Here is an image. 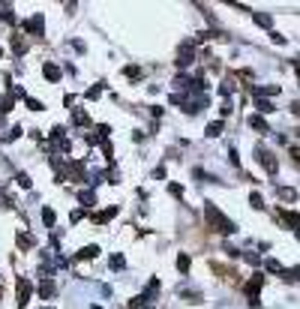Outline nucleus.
Segmentation results:
<instances>
[{
    "instance_id": "obj_1",
    "label": "nucleus",
    "mask_w": 300,
    "mask_h": 309,
    "mask_svg": "<svg viewBox=\"0 0 300 309\" xmlns=\"http://www.w3.org/2000/svg\"><path fill=\"white\" fill-rule=\"evenodd\" d=\"M204 213H207V219H210V225L219 228L222 234H234V231H237V225H234L231 219H225V216H222V210L216 207L213 201H207V204H204Z\"/></svg>"
},
{
    "instance_id": "obj_2",
    "label": "nucleus",
    "mask_w": 300,
    "mask_h": 309,
    "mask_svg": "<svg viewBox=\"0 0 300 309\" xmlns=\"http://www.w3.org/2000/svg\"><path fill=\"white\" fill-rule=\"evenodd\" d=\"M255 159H258L264 168H267V174H270V177H276V171H279L276 156H273V153H270L267 147H264V144H258V147H255Z\"/></svg>"
},
{
    "instance_id": "obj_3",
    "label": "nucleus",
    "mask_w": 300,
    "mask_h": 309,
    "mask_svg": "<svg viewBox=\"0 0 300 309\" xmlns=\"http://www.w3.org/2000/svg\"><path fill=\"white\" fill-rule=\"evenodd\" d=\"M192 60H195V45H192V42H183V45H180V54H177V60H174V63H177V69H186Z\"/></svg>"
},
{
    "instance_id": "obj_4",
    "label": "nucleus",
    "mask_w": 300,
    "mask_h": 309,
    "mask_svg": "<svg viewBox=\"0 0 300 309\" xmlns=\"http://www.w3.org/2000/svg\"><path fill=\"white\" fill-rule=\"evenodd\" d=\"M21 27H24V30H30L33 36H42V33H45V18H42V15H33V18L21 21Z\"/></svg>"
},
{
    "instance_id": "obj_5",
    "label": "nucleus",
    "mask_w": 300,
    "mask_h": 309,
    "mask_svg": "<svg viewBox=\"0 0 300 309\" xmlns=\"http://www.w3.org/2000/svg\"><path fill=\"white\" fill-rule=\"evenodd\" d=\"M261 282H264V273L258 270V273H255V276H252L249 282H246V285H243V291H246V294H249V297H252V303H255V306H258V300H255V294H258V288H261Z\"/></svg>"
},
{
    "instance_id": "obj_6",
    "label": "nucleus",
    "mask_w": 300,
    "mask_h": 309,
    "mask_svg": "<svg viewBox=\"0 0 300 309\" xmlns=\"http://www.w3.org/2000/svg\"><path fill=\"white\" fill-rule=\"evenodd\" d=\"M30 294H33V285H30L27 279H18V306H21V309L27 306V300H30Z\"/></svg>"
},
{
    "instance_id": "obj_7",
    "label": "nucleus",
    "mask_w": 300,
    "mask_h": 309,
    "mask_svg": "<svg viewBox=\"0 0 300 309\" xmlns=\"http://www.w3.org/2000/svg\"><path fill=\"white\" fill-rule=\"evenodd\" d=\"M42 72H45V78H48L51 84H57V81H60V75H63L57 63H45V66H42Z\"/></svg>"
},
{
    "instance_id": "obj_8",
    "label": "nucleus",
    "mask_w": 300,
    "mask_h": 309,
    "mask_svg": "<svg viewBox=\"0 0 300 309\" xmlns=\"http://www.w3.org/2000/svg\"><path fill=\"white\" fill-rule=\"evenodd\" d=\"M78 204H81V207H93V204H96V192L93 189H81L78 192Z\"/></svg>"
},
{
    "instance_id": "obj_9",
    "label": "nucleus",
    "mask_w": 300,
    "mask_h": 309,
    "mask_svg": "<svg viewBox=\"0 0 300 309\" xmlns=\"http://www.w3.org/2000/svg\"><path fill=\"white\" fill-rule=\"evenodd\" d=\"M96 255H99V246H84L72 261H90V258H96Z\"/></svg>"
},
{
    "instance_id": "obj_10",
    "label": "nucleus",
    "mask_w": 300,
    "mask_h": 309,
    "mask_svg": "<svg viewBox=\"0 0 300 309\" xmlns=\"http://www.w3.org/2000/svg\"><path fill=\"white\" fill-rule=\"evenodd\" d=\"M276 195H279L282 201H288V204H294V201H297V189H291V186H279Z\"/></svg>"
},
{
    "instance_id": "obj_11",
    "label": "nucleus",
    "mask_w": 300,
    "mask_h": 309,
    "mask_svg": "<svg viewBox=\"0 0 300 309\" xmlns=\"http://www.w3.org/2000/svg\"><path fill=\"white\" fill-rule=\"evenodd\" d=\"M54 294H57V288H54V282H51V279L39 285V297H42V300H51Z\"/></svg>"
},
{
    "instance_id": "obj_12",
    "label": "nucleus",
    "mask_w": 300,
    "mask_h": 309,
    "mask_svg": "<svg viewBox=\"0 0 300 309\" xmlns=\"http://www.w3.org/2000/svg\"><path fill=\"white\" fill-rule=\"evenodd\" d=\"M156 291H159V279L153 276V279L147 282V291H144V294H141V297H144V303H150V300L156 297Z\"/></svg>"
},
{
    "instance_id": "obj_13",
    "label": "nucleus",
    "mask_w": 300,
    "mask_h": 309,
    "mask_svg": "<svg viewBox=\"0 0 300 309\" xmlns=\"http://www.w3.org/2000/svg\"><path fill=\"white\" fill-rule=\"evenodd\" d=\"M249 126H252V129H258V132H264V135H267V120H264L261 114H252V117H249Z\"/></svg>"
},
{
    "instance_id": "obj_14",
    "label": "nucleus",
    "mask_w": 300,
    "mask_h": 309,
    "mask_svg": "<svg viewBox=\"0 0 300 309\" xmlns=\"http://www.w3.org/2000/svg\"><path fill=\"white\" fill-rule=\"evenodd\" d=\"M114 216H117V207H105V210L93 213V222H108V219H114Z\"/></svg>"
},
{
    "instance_id": "obj_15",
    "label": "nucleus",
    "mask_w": 300,
    "mask_h": 309,
    "mask_svg": "<svg viewBox=\"0 0 300 309\" xmlns=\"http://www.w3.org/2000/svg\"><path fill=\"white\" fill-rule=\"evenodd\" d=\"M204 135H207V138H216V135H222V120H213V123H207Z\"/></svg>"
},
{
    "instance_id": "obj_16",
    "label": "nucleus",
    "mask_w": 300,
    "mask_h": 309,
    "mask_svg": "<svg viewBox=\"0 0 300 309\" xmlns=\"http://www.w3.org/2000/svg\"><path fill=\"white\" fill-rule=\"evenodd\" d=\"M0 18L15 24V12H12V3H0Z\"/></svg>"
},
{
    "instance_id": "obj_17",
    "label": "nucleus",
    "mask_w": 300,
    "mask_h": 309,
    "mask_svg": "<svg viewBox=\"0 0 300 309\" xmlns=\"http://www.w3.org/2000/svg\"><path fill=\"white\" fill-rule=\"evenodd\" d=\"M108 267H111L114 273H120L123 267H126V258H123V255H111V258H108Z\"/></svg>"
},
{
    "instance_id": "obj_18",
    "label": "nucleus",
    "mask_w": 300,
    "mask_h": 309,
    "mask_svg": "<svg viewBox=\"0 0 300 309\" xmlns=\"http://www.w3.org/2000/svg\"><path fill=\"white\" fill-rule=\"evenodd\" d=\"M252 18H255V24H258V27H267V30L273 27V18H270V15H264V12H255Z\"/></svg>"
},
{
    "instance_id": "obj_19",
    "label": "nucleus",
    "mask_w": 300,
    "mask_h": 309,
    "mask_svg": "<svg viewBox=\"0 0 300 309\" xmlns=\"http://www.w3.org/2000/svg\"><path fill=\"white\" fill-rule=\"evenodd\" d=\"M72 117H75V123H78V126H90V117H87L81 108H72Z\"/></svg>"
},
{
    "instance_id": "obj_20",
    "label": "nucleus",
    "mask_w": 300,
    "mask_h": 309,
    "mask_svg": "<svg viewBox=\"0 0 300 309\" xmlns=\"http://www.w3.org/2000/svg\"><path fill=\"white\" fill-rule=\"evenodd\" d=\"M54 219H57V213H54V210H51V207H42V222H45V228L54 225Z\"/></svg>"
},
{
    "instance_id": "obj_21",
    "label": "nucleus",
    "mask_w": 300,
    "mask_h": 309,
    "mask_svg": "<svg viewBox=\"0 0 300 309\" xmlns=\"http://www.w3.org/2000/svg\"><path fill=\"white\" fill-rule=\"evenodd\" d=\"M12 51H15L18 57H21V54H27V45L21 42V36H12Z\"/></svg>"
},
{
    "instance_id": "obj_22",
    "label": "nucleus",
    "mask_w": 300,
    "mask_h": 309,
    "mask_svg": "<svg viewBox=\"0 0 300 309\" xmlns=\"http://www.w3.org/2000/svg\"><path fill=\"white\" fill-rule=\"evenodd\" d=\"M279 216H282V225H285V228H294V222H297V213H294V210H291V213L282 210Z\"/></svg>"
},
{
    "instance_id": "obj_23",
    "label": "nucleus",
    "mask_w": 300,
    "mask_h": 309,
    "mask_svg": "<svg viewBox=\"0 0 300 309\" xmlns=\"http://www.w3.org/2000/svg\"><path fill=\"white\" fill-rule=\"evenodd\" d=\"M255 108H258L261 114H270V111H273V102H267V99H264V96H261V99L255 102Z\"/></svg>"
},
{
    "instance_id": "obj_24",
    "label": "nucleus",
    "mask_w": 300,
    "mask_h": 309,
    "mask_svg": "<svg viewBox=\"0 0 300 309\" xmlns=\"http://www.w3.org/2000/svg\"><path fill=\"white\" fill-rule=\"evenodd\" d=\"M249 207H252V210H264V198H261L258 192L249 195Z\"/></svg>"
},
{
    "instance_id": "obj_25",
    "label": "nucleus",
    "mask_w": 300,
    "mask_h": 309,
    "mask_svg": "<svg viewBox=\"0 0 300 309\" xmlns=\"http://www.w3.org/2000/svg\"><path fill=\"white\" fill-rule=\"evenodd\" d=\"M123 75H126L129 81H138V78H141V69H138V66H126V69H123Z\"/></svg>"
},
{
    "instance_id": "obj_26",
    "label": "nucleus",
    "mask_w": 300,
    "mask_h": 309,
    "mask_svg": "<svg viewBox=\"0 0 300 309\" xmlns=\"http://www.w3.org/2000/svg\"><path fill=\"white\" fill-rule=\"evenodd\" d=\"M33 246V237L30 234H18V249H30Z\"/></svg>"
},
{
    "instance_id": "obj_27",
    "label": "nucleus",
    "mask_w": 300,
    "mask_h": 309,
    "mask_svg": "<svg viewBox=\"0 0 300 309\" xmlns=\"http://www.w3.org/2000/svg\"><path fill=\"white\" fill-rule=\"evenodd\" d=\"M177 270L180 273H189V255H177Z\"/></svg>"
},
{
    "instance_id": "obj_28",
    "label": "nucleus",
    "mask_w": 300,
    "mask_h": 309,
    "mask_svg": "<svg viewBox=\"0 0 300 309\" xmlns=\"http://www.w3.org/2000/svg\"><path fill=\"white\" fill-rule=\"evenodd\" d=\"M189 84H192V78H189V75H183V72H180L177 78H174V87H189Z\"/></svg>"
},
{
    "instance_id": "obj_29",
    "label": "nucleus",
    "mask_w": 300,
    "mask_h": 309,
    "mask_svg": "<svg viewBox=\"0 0 300 309\" xmlns=\"http://www.w3.org/2000/svg\"><path fill=\"white\" fill-rule=\"evenodd\" d=\"M99 93H102V84H93V87H87V99H99Z\"/></svg>"
},
{
    "instance_id": "obj_30",
    "label": "nucleus",
    "mask_w": 300,
    "mask_h": 309,
    "mask_svg": "<svg viewBox=\"0 0 300 309\" xmlns=\"http://www.w3.org/2000/svg\"><path fill=\"white\" fill-rule=\"evenodd\" d=\"M240 258H243V261H249V264H255V267L261 264V258H258V255H255V252H243V255H240Z\"/></svg>"
},
{
    "instance_id": "obj_31",
    "label": "nucleus",
    "mask_w": 300,
    "mask_h": 309,
    "mask_svg": "<svg viewBox=\"0 0 300 309\" xmlns=\"http://www.w3.org/2000/svg\"><path fill=\"white\" fill-rule=\"evenodd\" d=\"M27 108H30V111H42L45 105H42V102H39V99H27Z\"/></svg>"
},
{
    "instance_id": "obj_32",
    "label": "nucleus",
    "mask_w": 300,
    "mask_h": 309,
    "mask_svg": "<svg viewBox=\"0 0 300 309\" xmlns=\"http://www.w3.org/2000/svg\"><path fill=\"white\" fill-rule=\"evenodd\" d=\"M168 192L180 198V195H183V186H180V183H168Z\"/></svg>"
},
{
    "instance_id": "obj_33",
    "label": "nucleus",
    "mask_w": 300,
    "mask_h": 309,
    "mask_svg": "<svg viewBox=\"0 0 300 309\" xmlns=\"http://www.w3.org/2000/svg\"><path fill=\"white\" fill-rule=\"evenodd\" d=\"M264 267H267L270 273H282V264H279V261H273V258H270L267 264H264Z\"/></svg>"
},
{
    "instance_id": "obj_34",
    "label": "nucleus",
    "mask_w": 300,
    "mask_h": 309,
    "mask_svg": "<svg viewBox=\"0 0 300 309\" xmlns=\"http://www.w3.org/2000/svg\"><path fill=\"white\" fill-rule=\"evenodd\" d=\"M63 105H66V108H75V96L66 93V96H63Z\"/></svg>"
},
{
    "instance_id": "obj_35",
    "label": "nucleus",
    "mask_w": 300,
    "mask_h": 309,
    "mask_svg": "<svg viewBox=\"0 0 300 309\" xmlns=\"http://www.w3.org/2000/svg\"><path fill=\"white\" fill-rule=\"evenodd\" d=\"M15 180H18V186H24V189H30V177H27V174H18Z\"/></svg>"
},
{
    "instance_id": "obj_36",
    "label": "nucleus",
    "mask_w": 300,
    "mask_h": 309,
    "mask_svg": "<svg viewBox=\"0 0 300 309\" xmlns=\"http://www.w3.org/2000/svg\"><path fill=\"white\" fill-rule=\"evenodd\" d=\"M21 135V126H15V129H9V135H6V141H15Z\"/></svg>"
},
{
    "instance_id": "obj_37",
    "label": "nucleus",
    "mask_w": 300,
    "mask_h": 309,
    "mask_svg": "<svg viewBox=\"0 0 300 309\" xmlns=\"http://www.w3.org/2000/svg\"><path fill=\"white\" fill-rule=\"evenodd\" d=\"M228 159H231L234 165H240V156H237V150H234V147H228Z\"/></svg>"
},
{
    "instance_id": "obj_38",
    "label": "nucleus",
    "mask_w": 300,
    "mask_h": 309,
    "mask_svg": "<svg viewBox=\"0 0 300 309\" xmlns=\"http://www.w3.org/2000/svg\"><path fill=\"white\" fill-rule=\"evenodd\" d=\"M270 42H276V45H285V36H282V33H270Z\"/></svg>"
},
{
    "instance_id": "obj_39",
    "label": "nucleus",
    "mask_w": 300,
    "mask_h": 309,
    "mask_svg": "<svg viewBox=\"0 0 300 309\" xmlns=\"http://www.w3.org/2000/svg\"><path fill=\"white\" fill-rule=\"evenodd\" d=\"M78 219H84V210H72V213H69V222H78Z\"/></svg>"
},
{
    "instance_id": "obj_40",
    "label": "nucleus",
    "mask_w": 300,
    "mask_h": 309,
    "mask_svg": "<svg viewBox=\"0 0 300 309\" xmlns=\"http://www.w3.org/2000/svg\"><path fill=\"white\" fill-rule=\"evenodd\" d=\"M129 306H132V309H138V306H144V297H141V294H138V297H132V300H129Z\"/></svg>"
},
{
    "instance_id": "obj_41",
    "label": "nucleus",
    "mask_w": 300,
    "mask_h": 309,
    "mask_svg": "<svg viewBox=\"0 0 300 309\" xmlns=\"http://www.w3.org/2000/svg\"><path fill=\"white\" fill-rule=\"evenodd\" d=\"M219 90H222V93H231V90H234V84H231V81H222V87H219Z\"/></svg>"
},
{
    "instance_id": "obj_42",
    "label": "nucleus",
    "mask_w": 300,
    "mask_h": 309,
    "mask_svg": "<svg viewBox=\"0 0 300 309\" xmlns=\"http://www.w3.org/2000/svg\"><path fill=\"white\" fill-rule=\"evenodd\" d=\"M108 135H111V129H108V126L102 123V126H99V138H108Z\"/></svg>"
},
{
    "instance_id": "obj_43",
    "label": "nucleus",
    "mask_w": 300,
    "mask_h": 309,
    "mask_svg": "<svg viewBox=\"0 0 300 309\" xmlns=\"http://www.w3.org/2000/svg\"><path fill=\"white\" fill-rule=\"evenodd\" d=\"M147 309H150V306H147Z\"/></svg>"
}]
</instances>
